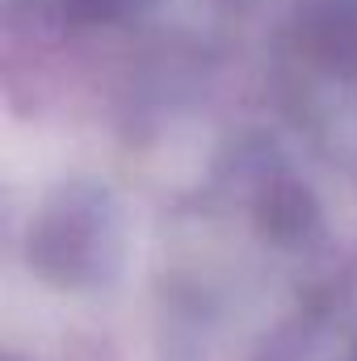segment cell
<instances>
[{
	"instance_id": "obj_3",
	"label": "cell",
	"mask_w": 357,
	"mask_h": 361,
	"mask_svg": "<svg viewBox=\"0 0 357 361\" xmlns=\"http://www.w3.org/2000/svg\"><path fill=\"white\" fill-rule=\"evenodd\" d=\"M244 4L248 0H8L17 17L42 30H131L181 55L214 51L240 21Z\"/></svg>"
},
{
	"instance_id": "obj_2",
	"label": "cell",
	"mask_w": 357,
	"mask_h": 361,
	"mask_svg": "<svg viewBox=\"0 0 357 361\" xmlns=\"http://www.w3.org/2000/svg\"><path fill=\"white\" fill-rule=\"evenodd\" d=\"M25 261L55 290L109 286L126 261L122 197L89 177L59 180L30 219Z\"/></svg>"
},
{
	"instance_id": "obj_4",
	"label": "cell",
	"mask_w": 357,
	"mask_h": 361,
	"mask_svg": "<svg viewBox=\"0 0 357 361\" xmlns=\"http://www.w3.org/2000/svg\"><path fill=\"white\" fill-rule=\"evenodd\" d=\"M311 353L324 361H357V277H332L320 307Z\"/></svg>"
},
{
	"instance_id": "obj_1",
	"label": "cell",
	"mask_w": 357,
	"mask_h": 361,
	"mask_svg": "<svg viewBox=\"0 0 357 361\" xmlns=\"http://www.w3.org/2000/svg\"><path fill=\"white\" fill-rule=\"evenodd\" d=\"M273 89L324 152L357 156V0H290L273 34Z\"/></svg>"
}]
</instances>
